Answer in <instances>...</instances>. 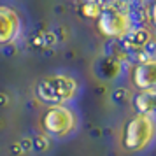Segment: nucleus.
Segmentation results:
<instances>
[{
	"instance_id": "nucleus-1",
	"label": "nucleus",
	"mask_w": 156,
	"mask_h": 156,
	"mask_svg": "<svg viewBox=\"0 0 156 156\" xmlns=\"http://www.w3.org/2000/svg\"><path fill=\"white\" fill-rule=\"evenodd\" d=\"M35 98L46 105H67L69 102L77 97L79 83L76 77L69 74H49L37 81Z\"/></svg>"
},
{
	"instance_id": "nucleus-2",
	"label": "nucleus",
	"mask_w": 156,
	"mask_h": 156,
	"mask_svg": "<svg viewBox=\"0 0 156 156\" xmlns=\"http://www.w3.org/2000/svg\"><path fill=\"white\" fill-rule=\"evenodd\" d=\"M156 139V119L144 114H132L121 126L119 146L126 153H142Z\"/></svg>"
},
{
	"instance_id": "nucleus-3",
	"label": "nucleus",
	"mask_w": 156,
	"mask_h": 156,
	"mask_svg": "<svg viewBox=\"0 0 156 156\" xmlns=\"http://www.w3.org/2000/svg\"><path fill=\"white\" fill-rule=\"evenodd\" d=\"M97 30L107 39H125L133 30L132 12L128 11L126 4L121 2H109L105 4L104 11L95 20Z\"/></svg>"
},
{
	"instance_id": "nucleus-4",
	"label": "nucleus",
	"mask_w": 156,
	"mask_h": 156,
	"mask_svg": "<svg viewBox=\"0 0 156 156\" xmlns=\"http://www.w3.org/2000/svg\"><path fill=\"white\" fill-rule=\"evenodd\" d=\"M79 125L77 112L69 105H49L41 114V128L53 139H65Z\"/></svg>"
},
{
	"instance_id": "nucleus-5",
	"label": "nucleus",
	"mask_w": 156,
	"mask_h": 156,
	"mask_svg": "<svg viewBox=\"0 0 156 156\" xmlns=\"http://www.w3.org/2000/svg\"><path fill=\"white\" fill-rule=\"evenodd\" d=\"M123 48L137 58V63L156 60V34L147 28H133L123 39Z\"/></svg>"
},
{
	"instance_id": "nucleus-6",
	"label": "nucleus",
	"mask_w": 156,
	"mask_h": 156,
	"mask_svg": "<svg viewBox=\"0 0 156 156\" xmlns=\"http://www.w3.org/2000/svg\"><path fill=\"white\" fill-rule=\"evenodd\" d=\"M130 83L137 91H156V60L135 63L130 70Z\"/></svg>"
},
{
	"instance_id": "nucleus-7",
	"label": "nucleus",
	"mask_w": 156,
	"mask_h": 156,
	"mask_svg": "<svg viewBox=\"0 0 156 156\" xmlns=\"http://www.w3.org/2000/svg\"><path fill=\"white\" fill-rule=\"evenodd\" d=\"M21 32V18L12 7L0 5V46L12 44Z\"/></svg>"
},
{
	"instance_id": "nucleus-8",
	"label": "nucleus",
	"mask_w": 156,
	"mask_h": 156,
	"mask_svg": "<svg viewBox=\"0 0 156 156\" xmlns=\"http://www.w3.org/2000/svg\"><path fill=\"white\" fill-rule=\"evenodd\" d=\"M132 104L137 114H144L156 119V91H137Z\"/></svg>"
},
{
	"instance_id": "nucleus-9",
	"label": "nucleus",
	"mask_w": 156,
	"mask_h": 156,
	"mask_svg": "<svg viewBox=\"0 0 156 156\" xmlns=\"http://www.w3.org/2000/svg\"><path fill=\"white\" fill-rule=\"evenodd\" d=\"M105 7V4H102V2H88V4H83V7H81V12L86 16V18H98L100 12L104 11Z\"/></svg>"
},
{
	"instance_id": "nucleus-10",
	"label": "nucleus",
	"mask_w": 156,
	"mask_h": 156,
	"mask_svg": "<svg viewBox=\"0 0 156 156\" xmlns=\"http://www.w3.org/2000/svg\"><path fill=\"white\" fill-rule=\"evenodd\" d=\"M149 20L153 23V27L156 28V2L151 5V11H149Z\"/></svg>"
}]
</instances>
